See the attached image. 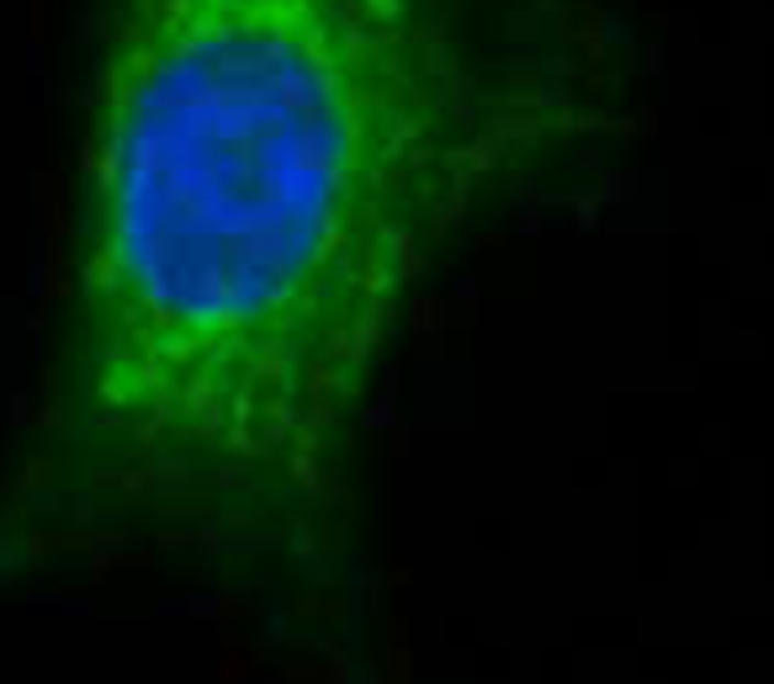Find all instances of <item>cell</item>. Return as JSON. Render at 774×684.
Here are the masks:
<instances>
[{
	"instance_id": "6da1fadb",
	"label": "cell",
	"mask_w": 774,
	"mask_h": 684,
	"mask_svg": "<svg viewBox=\"0 0 774 684\" xmlns=\"http://www.w3.org/2000/svg\"><path fill=\"white\" fill-rule=\"evenodd\" d=\"M64 302L0 573L154 552L334 616L451 250L621 118L599 0H86Z\"/></svg>"
}]
</instances>
